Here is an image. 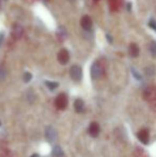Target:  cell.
Wrapping results in <instances>:
<instances>
[{
	"label": "cell",
	"instance_id": "1",
	"mask_svg": "<svg viewBox=\"0 0 156 157\" xmlns=\"http://www.w3.org/2000/svg\"><path fill=\"white\" fill-rule=\"evenodd\" d=\"M70 75H71V78L73 79L74 81H80L81 78H82V71H81V67L78 65L72 66L71 70H70Z\"/></svg>",
	"mask_w": 156,
	"mask_h": 157
},
{
	"label": "cell",
	"instance_id": "2",
	"mask_svg": "<svg viewBox=\"0 0 156 157\" xmlns=\"http://www.w3.org/2000/svg\"><path fill=\"white\" fill-rule=\"evenodd\" d=\"M55 105L59 109H65L67 106V96L64 93L59 94L56 97V101H55Z\"/></svg>",
	"mask_w": 156,
	"mask_h": 157
},
{
	"label": "cell",
	"instance_id": "3",
	"mask_svg": "<svg viewBox=\"0 0 156 157\" xmlns=\"http://www.w3.org/2000/svg\"><path fill=\"white\" fill-rule=\"evenodd\" d=\"M103 74V67L98 62H94L91 66V77L93 79H98Z\"/></svg>",
	"mask_w": 156,
	"mask_h": 157
},
{
	"label": "cell",
	"instance_id": "4",
	"mask_svg": "<svg viewBox=\"0 0 156 157\" xmlns=\"http://www.w3.org/2000/svg\"><path fill=\"white\" fill-rule=\"evenodd\" d=\"M45 137L47 139V141L49 142H54L57 139V132L52 126H48L45 130Z\"/></svg>",
	"mask_w": 156,
	"mask_h": 157
},
{
	"label": "cell",
	"instance_id": "5",
	"mask_svg": "<svg viewBox=\"0 0 156 157\" xmlns=\"http://www.w3.org/2000/svg\"><path fill=\"white\" fill-rule=\"evenodd\" d=\"M58 61L61 64H67L70 61V52L67 49H61L58 54Z\"/></svg>",
	"mask_w": 156,
	"mask_h": 157
},
{
	"label": "cell",
	"instance_id": "6",
	"mask_svg": "<svg viewBox=\"0 0 156 157\" xmlns=\"http://www.w3.org/2000/svg\"><path fill=\"white\" fill-rule=\"evenodd\" d=\"M80 24H81V27L85 29V31H90L92 28V19L90 18L89 16H83L80 21Z\"/></svg>",
	"mask_w": 156,
	"mask_h": 157
},
{
	"label": "cell",
	"instance_id": "7",
	"mask_svg": "<svg viewBox=\"0 0 156 157\" xmlns=\"http://www.w3.org/2000/svg\"><path fill=\"white\" fill-rule=\"evenodd\" d=\"M137 137H138V139L140 140V142H142L143 144H148V142H149V132L146 129H141L140 132H138Z\"/></svg>",
	"mask_w": 156,
	"mask_h": 157
},
{
	"label": "cell",
	"instance_id": "8",
	"mask_svg": "<svg viewBox=\"0 0 156 157\" xmlns=\"http://www.w3.org/2000/svg\"><path fill=\"white\" fill-rule=\"evenodd\" d=\"M100 130H101L100 125H98L96 122H93V123H91V124H90L89 132H90V135H91L92 137H97L98 134H100Z\"/></svg>",
	"mask_w": 156,
	"mask_h": 157
},
{
	"label": "cell",
	"instance_id": "9",
	"mask_svg": "<svg viewBox=\"0 0 156 157\" xmlns=\"http://www.w3.org/2000/svg\"><path fill=\"white\" fill-rule=\"evenodd\" d=\"M12 34H13V36H14L16 40L21 39V37L23 36V34H24L23 27H21V26H19V25H15L14 27H13Z\"/></svg>",
	"mask_w": 156,
	"mask_h": 157
},
{
	"label": "cell",
	"instance_id": "10",
	"mask_svg": "<svg viewBox=\"0 0 156 157\" xmlns=\"http://www.w3.org/2000/svg\"><path fill=\"white\" fill-rule=\"evenodd\" d=\"M128 52H129V56L133 57V58H136V57L139 56V47L135 43H131L129 45Z\"/></svg>",
	"mask_w": 156,
	"mask_h": 157
},
{
	"label": "cell",
	"instance_id": "11",
	"mask_svg": "<svg viewBox=\"0 0 156 157\" xmlns=\"http://www.w3.org/2000/svg\"><path fill=\"white\" fill-rule=\"evenodd\" d=\"M74 108H75L76 112L78 113H81V112L85 110V104H83V101L80 98H77L74 103Z\"/></svg>",
	"mask_w": 156,
	"mask_h": 157
},
{
	"label": "cell",
	"instance_id": "12",
	"mask_svg": "<svg viewBox=\"0 0 156 157\" xmlns=\"http://www.w3.org/2000/svg\"><path fill=\"white\" fill-rule=\"evenodd\" d=\"M52 156L54 157H64V153H63V150L61 147L56 145V147L52 149Z\"/></svg>",
	"mask_w": 156,
	"mask_h": 157
},
{
	"label": "cell",
	"instance_id": "13",
	"mask_svg": "<svg viewBox=\"0 0 156 157\" xmlns=\"http://www.w3.org/2000/svg\"><path fill=\"white\" fill-rule=\"evenodd\" d=\"M45 85L47 86L48 89L55 90L56 88H58V82H55V81H45Z\"/></svg>",
	"mask_w": 156,
	"mask_h": 157
},
{
	"label": "cell",
	"instance_id": "14",
	"mask_svg": "<svg viewBox=\"0 0 156 157\" xmlns=\"http://www.w3.org/2000/svg\"><path fill=\"white\" fill-rule=\"evenodd\" d=\"M150 52L152 56L156 57V43L155 42H152V43L150 44Z\"/></svg>",
	"mask_w": 156,
	"mask_h": 157
},
{
	"label": "cell",
	"instance_id": "15",
	"mask_svg": "<svg viewBox=\"0 0 156 157\" xmlns=\"http://www.w3.org/2000/svg\"><path fill=\"white\" fill-rule=\"evenodd\" d=\"M144 71H146V76H153V75H154V73H155V70H154V67H153V66H150V67H146Z\"/></svg>",
	"mask_w": 156,
	"mask_h": 157
},
{
	"label": "cell",
	"instance_id": "16",
	"mask_svg": "<svg viewBox=\"0 0 156 157\" xmlns=\"http://www.w3.org/2000/svg\"><path fill=\"white\" fill-rule=\"evenodd\" d=\"M31 78H32V75L30 74L29 72H26L25 75H24V81H25V82H29V81L31 80Z\"/></svg>",
	"mask_w": 156,
	"mask_h": 157
},
{
	"label": "cell",
	"instance_id": "17",
	"mask_svg": "<svg viewBox=\"0 0 156 157\" xmlns=\"http://www.w3.org/2000/svg\"><path fill=\"white\" fill-rule=\"evenodd\" d=\"M6 76V72L2 66H0V80H3Z\"/></svg>",
	"mask_w": 156,
	"mask_h": 157
},
{
	"label": "cell",
	"instance_id": "18",
	"mask_svg": "<svg viewBox=\"0 0 156 157\" xmlns=\"http://www.w3.org/2000/svg\"><path fill=\"white\" fill-rule=\"evenodd\" d=\"M149 26H150V27L156 32V21H154V19H150V21H149Z\"/></svg>",
	"mask_w": 156,
	"mask_h": 157
},
{
	"label": "cell",
	"instance_id": "19",
	"mask_svg": "<svg viewBox=\"0 0 156 157\" xmlns=\"http://www.w3.org/2000/svg\"><path fill=\"white\" fill-rule=\"evenodd\" d=\"M131 73H133V75L135 76L136 79H138V80H141V76H140V75L138 74V73L136 72V71L134 70V68H131Z\"/></svg>",
	"mask_w": 156,
	"mask_h": 157
},
{
	"label": "cell",
	"instance_id": "20",
	"mask_svg": "<svg viewBox=\"0 0 156 157\" xmlns=\"http://www.w3.org/2000/svg\"><path fill=\"white\" fill-rule=\"evenodd\" d=\"M28 99H29L30 101H32V98H34V93L31 91V90H29V92H28Z\"/></svg>",
	"mask_w": 156,
	"mask_h": 157
},
{
	"label": "cell",
	"instance_id": "21",
	"mask_svg": "<svg viewBox=\"0 0 156 157\" xmlns=\"http://www.w3.org/2000/svg\"><path fill=\"white\" fill-rule=\"evenodd\" d=\"M3 40H4V33L0 32V46L2 45V43H3Z\"/></svg>",
	"mask_w": 156,
	"mask_h": 157
},
{
	"label": "cell",
	"instance_id": "22",
	"mask_svg": "<svg viewBox=\"0 0 156 157\" xmlns=\"http://www.w3.org/2000/svg\"><path fill=\"white\" fill-rule=\"evenodd\" d=\"M107 40H108L109 42H112V40H111V37L109 36V34H107Z\"/></svg>",
	"mask_w": 156,
	"mask_h": 157
},
{
	"label": "cell",
	"instance_id": "23",
	"mask_svg": "<svg viewBox=\"0 0 156 157\" xmlns=\"http://www.w3.org/2000/svg\"><path fill=\"white\" fill-rule=\"evenodd\" d=\"M31 157H40L39 154H33V155H31Z\"/></svg>",
	"mask_w": 156,
	"mask_h": 157
},
{
	"label": "cell",
	"instance_id": "24",
	"mask_svg": "<svg viewBox=\"0 0 156 157\" xmlns=\"http://www.w3.org/2000/svg\"><path fill=\"white\" fill-rule=\"evenodd\" d=\"M72 1H74V0H72Z\"/></svg>",
	"mask_w": 156,
	"mask_h": 157
}]
</instances>
